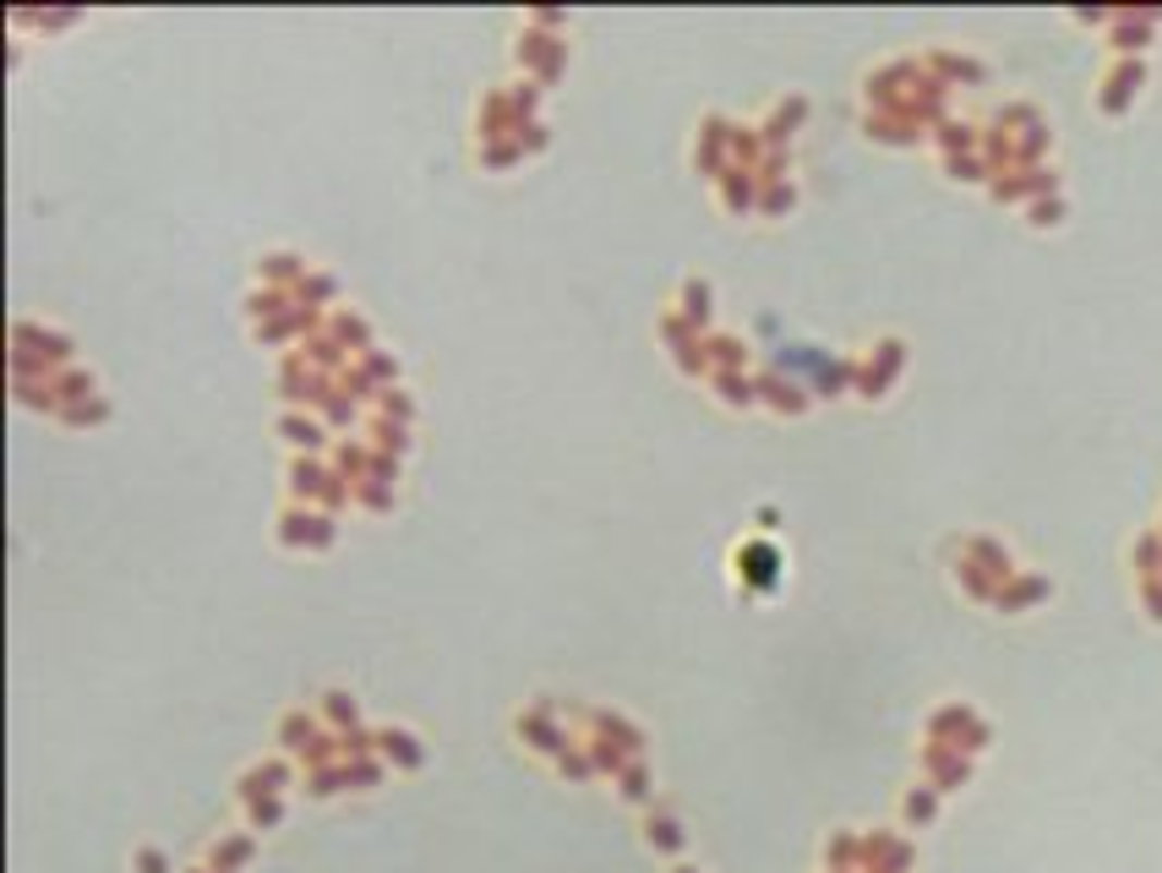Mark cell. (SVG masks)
<instances>
[{
	"instance_id": "1",
	"label": "cell",
	"mask_w": 1162,
	"mask_h": 873,
	"mask_svg": "<svg viewBox=\"0 0 1162 873\" xmlns=\"http://www.w3.org/2000/svg\"><path fill=\"white\" fill-rule=\"evenodd\" d=\"M376 753H382L387 764H399V770H421V764H427V748H421L410 731H399V726L376 731Z\"/></svg>"
},
{
	"instance_id": "2",
	"label": "cell",
	"mask_w": 1162,
	"mask_h": 873,
	"mask_svg": "<svg viewBox=\"0 0 1162 873\" xmlns=\"http://www.w3.org/2000/svg\"><path fill=\"white\" fill-rule=\"evenodd\" d=\"M644 840H650L655 851H666V857H671V851H682V824H677V819H666V813H650V819H644Z\"/></svg>"
},
{
	"instance_id": "3",
	"label": "cell",
	"mask_w": 1162,
	"mask_h": 873,
	"mask_svg": "<svg viewBox=\"0 0 1162 873\" xmlns=\"http://www.w3.org/2000/svg\"><path fill=\"white\" fill-rule=\"evenodd\" d=\"M246 857H251V840H224V846L213 840V846H208V862H213L219 873H230V868H240Z\"/></svg>"
},
{
	"instance_id": "4",
	"label": "cell",
	"mask_w": 1162,
	"mask_h": 873,
	"mask_svg": "<svg viewBox=\"0 0 1162 873\" xmlns=\"http://www.w3.org/2000/svg\"><path fill=\"white\" fill-rule=\"evenodd\" d=\"M617 780H622V797H628V802H644V797H650V770H644V764H628Z\"/></svg>"
},
{
	"instance_id": "5",
	"label": "cell",
	"mask_w": 1162,
	"mask_h": 873,
	"mask_svg": "<svg viewBox=\"0 0 1162 873\" xmlns=\"http://www.w3.org/2000/svg\"><path fill=\"white\" fill-rule=\"evenodd\" d=\"M132 862H137V873H175V868H170V857H164L159 846H137V857H132Z\"/></svg>"
},
{
	"instance_id": "6",
	"label": "cell",
	"mask_w": 1162,
	"mask_h": 873,
	"mask_svg": "<svg viewBox=\"0 0 1162 873\" xmlns=\"http://www.w3.org/2000/svg\"><path fill=\"white\" fill-rule=\"evenodd\" d=\"M181 873H219V868H181Z\"/></svg>"
},
{
	"instance_id": "7",
	"label": "cell",
	"mask_w": 1162,
	"mask_h": 873,
	"mask_svg": "<svg viewBox=\"0 0 1162 873\" xmlns=\"http://www.w3.org/2000/svg\"><path fill=\"white\" fill-rule=\"evenodd\" d=\"M671 873H693V868H671Z\"/></svg>"
}]
</instances>
